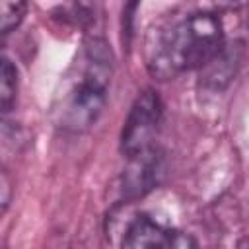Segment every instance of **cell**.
<instances>
[{
    "instance_id": "obj_1",
    "label": "cell",
    "mask_w": 249,
    "mask_h": 249,
    "mask_svg": "<svg viewBox=\"0 0 249 249\" xmlns=\"http://www.w3.org/2000/svg\"><path fill=\"white\" fill-rule=\"evenodd\" d=\"M224 49V27L216 14L193 12L165 21L148 41L146 64L158 80L204 68Z\"/></svg>"
},
{
    "instance_id": "obj_2",
    "label": "cell",
    "mask_w": 249,
    "mask_h": 249,
    "mask_svg": "<svg viewBox=\"0 0 249 249\" xmlns=\"http://www.w3.org/2000/svg\"><path fill=\"white\" fill-rule=\"evenodd\" d=\"M113 74V54L103 39H88L68 72L62 89L54 97L53 117L66 132L88 130L103 113Z\"/></svg>"
},
{
    "instance_id": "obj_3",
    "label": "cell",
    "mask_w": 249,
    "mask_h": 249,
    "mask_svg": "<svg viewBox=\"0 0 249 249\" xmlns=\"http://www.w3.org/2000/svg\"><path fill=\"white\" fill-rule=\"evenodd\" d=\"M163 117V105L156 91H142L130 107L121 134V150L128 160L156 152V138Z\"/></svg>"
},
{
    "instance_id": "obj_4",
    "label": "cell",
    "mask_w": 249,
    "mask_h": 249,
    "mask_svg": "<svg viewBox=\"0 0 249 249\" xmlns=\"http://www.w3.org/2000/svg\"><path fill=\"white\" fill-rule=\"evenodd\" d=\"M171 237L173 230H167L154 218L142 214L128 224L121 249H169Z\"/></svg>"
},
{
    "instance_id": "obj_5",
    "label": "cell",
    "mask_w": 249,
    "mask_h": 249,
    "mask_svg": "<svg viewBox=\"0 0 249 249\" xmlns=\"http://www.w3.org/2000/svg\"><path fill=\"white\" fill-rule=\"evenodd\" d=\"M16 91H18V70L16 66L4 58L2 60V78H0V103L2 111L8 113L16 101Z\"/></svg>"
},
{
    "instance_id": "obj_6",
    "label": "cell",
    "mask_w": 249,
    "mask_h": 249,
    "mask_svg": "<svg viewBox=\"0 0 249 249\" xmlns=\"http://www.w3.org/2000/svg\"><path fill=\"white\" fill-rule=\"evenodd\" d=\"M27 4L25 2H2V16H0V29L4 35H8L12 29H16L23 16H25Z\"/></svg>"
},
{
    "instance_id": "obj_7",
    "label": "cell",
    "mask_w": 249,
    "mask_h": 249,
    "mask_svg": "<svg viewBox=\"0 0 249 249\" xmlns=\"http://www.w3.org/2000/svg\"><path fill=\"white\" fill-rule=\"evenodd\" d=\"M169 249H198V247H196V241L189 233H183V231L173 230V237H171Z\"/></svg>"
}]
</instances>
